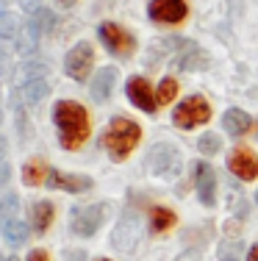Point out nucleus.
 I'll use <instances>...</instances> for the list:
<instances>
[{
    "mask_svg": "<svg viewBox=\"0 0 258 261\" xmlns=\"http://www.w3.org/2000/svg\"><path fill=\"white\" fill-rule=\"evenodd\" d=\"M53 120H56L59 128V139L61 147L67 150H78L86 139H89V114L81 103L75 100H59L56 109H53Z\"/></svg>",
    "mask_w": 258,
    "mask_h": 261,
    "instance_id": "f257e3e1",
    "label": "nucleus"
},
{
    "mask_svg": "<svg viewBox=\"0 0 258 261\" xmlns=\"http://www.w3.org/2000/svg\"><path fill=\"white\" fill-rule=\"evenodd\" d=\"M142 139V128L128 117H114L108 122V130L103 134V147L108 150V156L114 161H125L133 153V147Z\"/></svg>",
    "mask_w": 258,
    "mask_h": 261,
    "instance_id": "f03ea898",
    "label": "nucleus"
},
{
    "mask_svg": "<svg viewBox=\"0 0 258 261\" xmlns=\"http://www.w3.org/2000/svg\"><path fill=\"white\" fill-rule=\"evenodd\" d=\"M211 120V103L203 95H192L183 103H178V109L172 111V122L181 130H192L197 125H206Z\"/></svg>",
    "mask_w": 258,
    "mask_h": 261,
    "instance_id": "7ed1b4c3",
    "label": "nucleus"
},
{
    "mask_svg": "<svg viewBox=\"0 0 258 261\" xmlns=\"http://www.w3.org/2000/svg\"><path fill=\"white\" fill-rule=\"evenodd\" d=\"M147 172L156 178H175L181 172V153L169 142H158L147 153Z\"/></svg>",
    "mask_w": 258,
    "mask_h": 261,
    "instance_id": "20e7f679",
    "label": "nucleus"
},
{
    "mask_svg": "<svg viewBox=\"0 0 258 261\" xmlns=\"http://www.w3.org/2000/svg\"><path fill=\"white\" fill-rule=\"evenodd\" d=\"M97 34H100V42L108 47V53L114 56H131L136 50V39H133L131 34H128L125 28H120L117 22H103L100 28H97Z\"/></svg>",
    "mask_w": 258,
    "mask_h": 261,
    "instance_id": "39448f33",
    "label": "nucleus"
},
{
    "mask_svg": "<svg viewBox=\"0 0 258 261\" xmlns=\"http://www.w3.org/2000/svg\"><path fill=\"white\" fill-rule=\"evenodd\" d=\"M147 14H150L153 22L178 25V22L186 20L189 9H186V0H150V6H147Z\"/></svg>",
    "mask_w": 258,
    "mask_h": 261,
    "instance_id": "423d86ee",
    "label": "nucleus"
},
{
    "mask_svg": "<svg viewBox=\"0 0 258 261\" xmlns=\"http://www.w3.org/2000/svg\"><path fill=\"white\" fill-rule=\"evenodd\" d=\"M136 242H139V217L136 211H125L111 233V245L120 253H131L136 247Z\"/></svg>",
    "mask_w": 258,
    "mask_h": 261,
    "instance_id": "0eeeda50",
    "label": "nucleus"
},
{
    "mask_svg": "<svg viewBox=\"0 0 258 261\" xmlns=\"http://www.w3.org/2000/svg\"><path fill=\"white\" fill-rule=\"evenodd\" d=\"M92 64H95V50H92L89 42H78V45L67 53V59H64L67 75L75 78V81H83L86 75H89Z\"/></svg>",
    "mask_w": 258,
    "mask_h": 261,
    "instance_id": "6e6552de",
    "label": "nucleus"
},
{
    "mask_svg": "<svg viewBox=\"0 0 258 261\" xmlns=\"http://www.w3.org/2000/svg\"><path fill=\"white\" fill-rule=\"evenodd\" d=\"M194 186H197V197L206 208L217 206V172L208 161L194 164Z\"/></svg>",
    "mask_w": 258,
    "mask_h": 261,
    "instance_id": "1a4fd4ad",
    "label": "nucleus"
},
{
    "mask_svg": "<svg viewBox=\"0 0 258 261\" xmlns=\"http://www.w3.org/2000/svg\"><path fill=\"white\" fill-rule=\"evenodd\" d=\"M125 92H128V100L136 106V109H142L145 114H156L158 100H156V95H153V86H150V81H147V78L133 75L131 81H128Z\"/></svg>",
    "mask_w": 258,
    "mask_h": 261,
    "instance_id": "9d476101",
    "label": "nucleus"
},
{
    "mask_svg": "<svg viewBox=\"0 0 258 261\" xmlns=\"http://www.w3.org/2000/svg\"><path fill=\"white\" fill-rule=\"evenodd\" d=\"M106 214H108L106 203H97V206H86L81 211H75V220H72V233H78V236L97 233V228L103 225Z\"/></svg>",
    "mask_w": 258,
    "mask_h": 261,
    "instance_id": "9b49d317",
    "label": "nucleus"
},
{
    "mask_svg": "<svg viewBox=\"0 0 258 261\" xmlns=\"http://www.w3.org/2000/svg\"><path fill=\"white\" fill-rule=\"evenodd\" d=\"M228 170L239 181H255L258 178V156L250 147H236L228 156Z\"/></svg>",
    "mask_w": 258,
    "mask_h": 261,
    "instance_id": "f8f14e48",
    "label": "nucleus"
},
{
    "mask_svg": "<svg viewBox=\"0 0 258 261\" xmlns=\"http://www.w3.org/2000/svg\"><path fill=\"white\" fill-rule=\"evenodd\" d=\"M45 184L50 186V189H64V192H72V195L92 189V178H86V175H70V172H59V170H53L50 175H47Z\"/></svg>",
    "mask_w": 258,
    "mask_h": 261,
    "instance_id": "ddd939ff",
    "label": "nucleus"
},
{
    "mask_svg": "<svg viewBox=\"0 0 258 261\" xmlns=\"http://www.w3.org/2000/svg\"><path fill=\"white\" fill-rule=\"evenodd\" d=\"M172 67H175V70H186V72L189 70H206V67H208V56L203 53L197 45L189 42V45L175 56V64H172Z\"/></svg>",
    "mask_w": 258,
    "mask_h": 261,
    "instance_id": "4468645a",
    "label": "nucleus"
},
{
    "mask_svg": "<svg viewBox=\"0 0 258 261\" xmlns=\"http://www.w3.org/2000/svg\"><path fill=\"white\" fill-rule=\"evenodd\" d=\"M114 81H117V70L114 67H103L95 75V81H92V89H89L92 97H95L97 103L108 100V95H111V89H114Z\"/></svg>",
    "mask_w": 258,
    "mask_h": 261,
    "instance_id": "2eb2a0df",
    "label": "nucleus"
},
{
    "mask_svg": "<svg viewBox=\"0 0 258 261\" xmlns=\"http://www.w3.org/2000/svg\"><path fill=\"white\" fill-rule=\"evenodd\" d=\"M250 125H253V120H250V114L242 109H228L222 114V128L228 130L231 136H244L250 130Z\"/></svg>",
    "mask_w": 258,
    "mask_h": 261,
    "instance_id": "dca6fc26",
    "label": "nucleus"
},
{
    "mask_svg": "<svg viewBox=\"0 0 258 261\" xmlns=\"http://www.w3.org/2000/svg\"><path fill=\"white\" fill-rule=\"evenodd\" d=\"M175 222H178V214L172 208H167V206H153L150 208V225L156 233H164V231H169V228H175Z\"/></svg>",
    "mask_w": 258,
    "mask_h": 261,
    "instance_id": "f3484780",
    "label": "nucleus"
},
{
    "mask_svg": "<svg viewBox=\"0 0 258 261\" xmlns=\"http://www.w3.org/2000/svg\"><path fill=\"white\" fill-rule=\"evenodd\" d=\"M3 233H6V242L14 245V247H20L22 242H28V225L22 220H9L3 228Z\"/></svg>",
    "mask_w": 258,
    "mask_h": 261,
    "instance_id": "a211bd4d",
    "label": "nucleus"
},
{
    "mask_svg": "<svg viewBox=\"0 0 258 261\" xmlns=\"http://www.w3.org/2000/svg\"><path fill=\"white\" fill-rule=\"evenodd\" d=\"M47 92H50V86H47V81H42V78H31L28 84L22 86V95H25V100L31 106L39 103V100H45Z\"/></svg>",
    "mask_w": 258,
    "mask_h": 261,
    "instance_id": "6ab92c4d",
    "label": "nucleus"
},
{
    "mask_svg": "<svg viewBox=\"0 0 258 261\" xmlns=\"http://www.w3.org/2000/svg\"><path fill=\"white\" fill-rule=\"evenodd\" d=\"M47 175H50V172L45 170L42 161H28L25 170H22V181H25L28 186H39L42 181H47Z\"/></svg>",
    "mask_w": 258,
    "mask_h": 261,
    "instance_id": "aec40b11",
    "label": "nucleus"
},
{
    "mask_svg": "<svg viewBox=\"0 0 258 261\" xmlns=\"http://www.w3.org/2000/svg\"><path fill=\"white\" fill-rule=\"evenodd\" d=\"M50 220H53V206L47 200H42V203H36L34 206V228L39 233H45L47 228H50Z\"/></svg>",
    "mask_w": 258,
    "mask_h": 261,
    "instance_id": "412c9836",
    "label": "nucleus"
},
{
    "mask_svg": "<svg viewBox=\"0 0 258 261\" xmlns=\"http://www.w3.org/2000/svg\"><path fill=\"white\" fill-rule=\"evenodd\" d=\"M197 150L203 153V156H217V153L222 150V139H219V134L206 130V134L197 139Z\"/></svg>",
    "mask_w": 258,
    "mask_h": 261,
    "instance_id": "4be33fe9",
    "label": "nucleus"
},
{
    "mask_svg": "<svg viewBox=\"0 0 258 261\" xmlns=\"http://www.w3.org/2000/svg\"><path fill=\"white\" fill-rule=\"evenodd\" d=\"M36 42H39V31H36L34 22H28L25 31L20 34V39H17V50H20L22 56H28V53L36 47Z\"/></svg>",
    "mask_w": 258,
    "mask_h": 261,
    "instance_id": "5701e85b",
    "label": "nucleus"
},
{
    "mask_svg": "<svg viewBox=\"0 0 258 261\" xmlns=\"http://www.w3.org/2000/svg\"><path fill=\"white\" fill-rule=\"evenodd\" d=\"M175 95H178V81L175 78H164L161 84H158V89H156V100L158 106H167L175 100Z\"/></svg>",
    "mask_w": 258,
    "mask_h": 261,
    "instance_id": "b1692460",
    "label": "nucleus"
},
{
    "mask_svg": "<svg viewBox=\"0 0 258 261\" xmlns=\"http://www.w3.org/2000/svg\"><path fill=\"white\" fill-rule=\"evenodd\" d=\"M17 34H20V22H17V14H11V11H3V14H0V36H3V39H14Z\"/></svg>",
    "mask_w": 258,
    "mask_h": 261,
    "instance_id": "393cba45",
    "label": "nucleus"
},
{
    "mask_svg": "<svg viewBox=\"0 0 258 261\" xmlns=\"http://www.w3.org/2000/svg\"><path fill=\"white\" fill-rule=\"evenodd\" d=\"M36 25V31H53V25H56V17H53V11L50 9H36L34 11V20H31Z\"/></svg>",
    "mask_w": 258,
    "mask_h": 261,
    "instance_id": "a878e982",
    "label": "nucleus"
},
{
    "mask_svg": "<svg viewBox=\"0 0 258 261\" xmlns=\"http://www.w3.org/2000/svg\"><path fill=\"white\" fill-rule=\"evenodd\" d=\"M14 211H17V197L14 195H6L3 200H0V217H3V214L11 217Z\"/></svg>",
    "mask_w": 258,
    "mask_h": 261,
    "instance_id": "bb28decb",
    "label": "nucleus"
},
{
    "mask_svg": "<svg viewBox=\"0 0 258 261\" xmlns=\"http://www.w3.org/2000/svg\"><path fill=\"white\" fill-rule=\"evenodd\" d=\"M219 258L222 261H236V242H231V247L228 245L219 247Z\"/></svg>",
    "mask_w": 258,
    "mask_h": 261,
    "instance_id": "cd10ccee",
    "label": "nucleus"
},
{
    "mask_svg": "<svg viewBox=\"0 0 258 261\" xmlns=\"http://www.w3.org/2000/svg\"><path fill=\"white\" fill-rule=\"evenodd\" d=\"M28 261H50V256H47L45 250H31L28 253Z\"/></svg>",
    "mask_w": 258,
    "mask_h": 261,
    "instance_id": "c85d7f7f",
    "label": "nucleus"
},
{
    "mask_svg": "<svg viewBox=\"0 0 258 261\" xmlns=\"http://www.w3.org/2000/svg\"><path fill=\"white\" fill-rule=\"evenodd\" d=\"M9 175H11L9 164H3V161H0V186H3V184H9Z\"/></svg>",
    "mask_w": 258,
    "mask_h": 261,
    "instance_id": "c756f323",
    "label": "nucleus"
},
{
    "mask_svg": "<svg viewBox=\"0 0 258 261\" xmlns=\"http://www.w3.org/2000/svg\"><path fill=\"white\" fill-rule=\"evenodd\" d=\"M247 261H258V245L250 247V253H247Z\"/></svg>",
    "mask_w": 258,
    "mask_h": 261,
    "instance_id": "7c9ffc66",
    "label": "nucleus"
},
{
    "mask_svg": "<svg viewBox=\"0 0 258 261\" xmlns=\"http://www.w3.org/2000/svg\"><path fill=\"white\" fill-rule=\"evenodd\" d=\"M6 64H9V59H6V53L0 50V75H3V72H6Z\"/></svg>",
    "mask_w": 258,
    "mask_h": 261,
    "instance_id": "2f4dec72",
    "label": "nucleus"
},
{
    "mask_svg": "<svg viewBox=\"0 0 258 261\" xmlns=\"http://www.w3.org/2000/svg\"><path fill=\"white\" fill-rule=\"evenodd\" d=\"M75 3H78V0H59L61 9H70V6H75Z\"/></svg>",
    "mask_w": 258,
    "mask_h": 261,
    "instance_id": "473e14b6",
    "label": "nucleus"
},
{
    "mask_svg": "<svg viewBox=\"0 0 258 261\" xmlns=\"http://www.w3.org/2000/svg\"><path fill=\"white\" fill-rule=\"evenodd\" d=\"M3 156H6V139L0 136V159H3Z\"/></svg>",
    "mask_w": 258,
    "mask_h": 261,
    "instance_id": "72a5a7b5",
    "label": "nucleus"
},
{
    "mask_svg": "<svg viewBox=\"0 0 258 261\" xmlns=\"http://www.w3.org/2000/svg\"><path fill=\"white\" fill-rule=\"evenodd\" d=\"M181 261H197V256L192 253V256H186V258H181Z\"/></svg>",
    "mask_w": 258,
    "mask_h": 261,
    "instance_id": "f704fd0d",
    "label": "nucleus"
},
{
    "mask_svg": "<svg viewBox=\"0 0 258 261\" xmlns=\"http://www.w3.org/2000/svg\"><path fill=\"white\" fill-rule=\"evenodd\" d=\"M95 261H111V258H95Z\"/></svg>",
    "mask_w": 258,
    "mask_h": 261,
    "instance_id": "c9c22d12",
    "label": "nucleus"
},
{
    "mask_svg": "<svg viewBox=\"0 0 258 261\" xmlns=\"http://www.w3.org/2000/svg\"><path fill=\"white\" fill-rule=\"evenodd\" d=\"M6 261H17V258H6Z\"/></svg>",
    "mask_w": 258,
    "mask_h": 261,
    "instance_id": "e433bc0d",
    "label": "nucleus"
},
{
    "mask_svg": "<svg viewBox=\"0 0 258 261\" xmlns=\"http://www.w3.org/2000/svg\"><path fill=\"white\" fill-rule=\"evenodd\" d=\"M255 203H258V192H255Z\"/></svg>",
    "mask_w": 258,
    "mask_h": 261,
    "instance_id": "4c0bfd02",
    "label": "nucleus"
},
{
    "mask_svg": "<svg viewBox=\"0 0 258 261\" xmlns=\"http://www.w3.org/2000/svg\"><path fill=\"white\" fill-rule=\"evenodd\" d=\"M0 120H3V114H0Z\"/></svg>",
    "mask_w": 258,
    "mask_h": 261,
    "instance_id": "58836bf2",
    "label": "nucleus"
},
{
    "mask_svg": "<svg viewBox=\"0 0 258 261\" xmlns=\"http://www.w3.org/2000/svg\"><path fill=\"white\" fill-rule=\"evenodd\" d=\"M0 261H3V256H0Z\"/></svg>",
    "mask_w": 258,
    "mask_h": 261,
    "instance_id": "ea45409f",
    "label": "nucleus"
}]
</instances>
